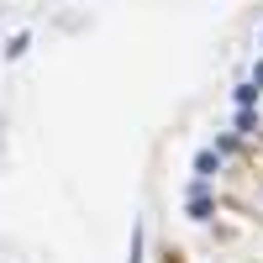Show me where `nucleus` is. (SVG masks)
<instances>
[{"instance_id": "obj_2", "label": "nucleus", "mask_w": 263, "mask_h": 263, "mask_svg": "<svg viewBox=\"0 0 263 263\" xmlns=\"http://www.w3.org/2000/svg\"><path fill=\"white\" fill-rule=\"evenodd\" d=\"M195 168H200V184L211 179V168H216V153H200V158H195Z\"/></svg>"}, {"instance_id": "obj_1", "label": "nucleus", "mask_w": 263, "mask_h": 263, "mask_svg": "<svg viewBox=\"0 0 263 263\" xmlns=\"http://www.w3.org/2000/svg\"><path fill=\"white\" fill-rule=\"evenodd\" d=\"M126 263H142V221L132 227V258H126Z\"/></svg>"}, {"instance_id": "obj_3", "label": "nucleus", "mask_w": 263, "mask_h": 263, "mask_svg": "<svg viewBox=\"0 0 263 263\" xmlns=\"http://www.w3.org/2000/svg\"><path fill=\"white\" fill-rule=\"evenodd\" d=\"M253 100H258V90H253V84H237V105H242V111H248Z\"/></svg>"}, {"instance_id": "obj_4", "label": "nucleus", "mask_w": 263, "mask_h": 263, "mask_svg": "<svg viewBox=\"0 0 263 263\" xmlns=\"http://www.w3.org/2000/svg\"><path fill=\"white\" fill-rule=\"evenodd\" d=\"M253 79H258V84H263V63H258V69H253Z\"/></svg>"}]
</instances>
